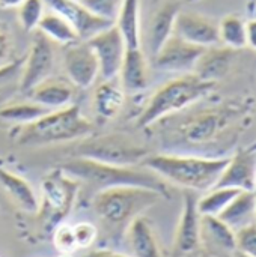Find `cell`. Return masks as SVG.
<instances>
[{
	"instance_id": "6da1fadb",
	"label": "cell",
	"mask_w": 256,
	"mask_h": 257,
	"mask_svg": "<svg viewBox=\"0 0 256 257\" xmlns=\"http://www.w3.org/2000/svg\"><path fill=\"white\" fill-rule=\"evenodd\" d=\"M229 157H202L186 154H149L142 166L177 187L205 193L216 187Z\"/></svg>"
},
{
	"instance_id": "7a4b0ae2",
	"label": "cell",
	"mask_w": 256,
	"mask_h": 257,
	"mask_svg": "<svg viewBox=\"0 0 256 257\" xmlns=\"http://www.w3.org/2000/svg\"><path fill=\"white\" fill-rule=\"evenodd\" d=\"M60 170L80 184L84 182L91 188H95L97 193L113 187H142L157 191L161 197L169 199L167 182L143 166L121 167L72 157L69 161L62 164Z\"/></svg>"
},
{
	"instance_id": "3957f363",
	"label": "cell",
	"mask_w": 256,
	"mask_h": 257,
	"mask_svg": "<svg viewBox=\"0 0 256 257\" xmlns=\"http://www.w3.org/2000/svg\"><path fill=\"white\" fill-rule=\"evenodd\" d=\"M161 194L142 187H113L95 193L92 208L103 229L112 235L124 236L131 221L161 200Z\"/></svg>"
},
{
	"instance_id": "277c9868",
	"label": "cell",
	"mask_w": 256,
	"mask_h": 257,
	"mask_svg": "<svg viewBox=\"0 0 256 257\" xmlns=\"http://www.w3.org/2000/svg\"><path fill=\"white\" fill-rule=\"evenodd\" d=\"M216 84V81L204 80L196 74H184L169 80L151 95L136 120V126L148 130L158 120L184 111L213 93Z\"/></svg>"
},
{
	"instance_id": "5b68a950",
	"label": "cell",
	"mask_w": 256,
	"mask_h": 257,
	"mask_svg": "<svg viewBox=\"0 0 256 257\" xmlns=\"http://www.w3.org/2000/svg\"><path fill=\"white\" fill-rule=\"evenodd\" d=\"M94 131V123L83 116L80 107L71 104L51 110L32 123L17 126L14 139L21 146H48L81 140L92 136Z\"/></svg>"
},
{
	"instance_id": "8992f818",
	"label": "cell",
	"mask_w": 256,
	"mask_h": 257,
	"mask_svg": "<svg viewBox=\"0 0 256 257\" xmlns=\"http://www.w3.org/2000/svg\"><path fill=\"white\" fill-rule=\"evenodd\" d=\"M151 152L122 134L89 136L77 145L72 155L110 166H142Z\"/></svg>"
},
{
	"instance_id": "52a82bcc",
	"label": "cell",
	"mask_w": 256,
	"mask_h": 257,
	"mask_svg": "<svg viewBox=\"0 0 256 257\" xmlns=\"http://www.w3.org/2000/svg\"><path fill=\"white\" fill-rule=\"evenodd\" d=\"M78 190H80V182L65 175L62 170L53 172L44 179L42 214L45 215L47 224L51 229L60 224V221L71 211Z\"/></svg>"
},
{
	"instance_id": "ba28073f",
	"label": "cell",
	"mask_w": 256,
	"mask_h": 257,
	"mask_svg": "<svg viewBox=\"0 0 256 257\" xmlns=\"http://www.w3.org/2000/svg\"><path fill=\"white\" fill-rule=\"evenodd\" d=\"M56 63L54 42L50 41L39 30L33 32L32 44L27 56L24 57L23 68L20 72V90L29 93L35 86L51 77Z\"/></svg>"
},
{
	"instance_id": "9c48e42d",
	"label": "cell",
	"mask_w": 256,
	"mask_h": 257,
	"mask_svg": "<svg viewBox=\"0 0 256 257\" xmlns=\"http://www.w3.org/2000/svg\"><path fill=\"white\" fill-rule=\"evenodd\" d=\"M204 51V47L190 44L174 33L152 57V65L157 71L161 72L178 75L193 74L196 63Z\"/></svg>"
},
{
	"instance_id": "30bf717a",
	"label": "cell",
	"mask_w": 256,
	"mask_h": 257,
	"mask_svg": "<svg viewBox=\"0 0 256 257\" xmlns=\"http://www.w3.org/2000/svg\"><path fill=\"white\" fill-rule=\"evenodd\" d=\"M86 42L97 56L100 65V77L103 80L118 78L127 51V44L119 29L113 24L94 35Z\"/></svg>"
},
{
	"instance_id": "8fae6325",
	"label": "cell",
	"mask_w": 256,
	"mask_h": 257,
	"mask_svg": "<svg viewBox=\"0 0 256 257\" xmlns=\"http://www.w3.org/2000/svg\"><path fill=\"white\" fill-rule=\"evenodd\" d=\"M63 71L68 81L78 89H89L97 81L100 77V65L86 41L66 45L63 53Z\"/></svg>"
},
{
	"instance_id": "7c38bea8",
	"label": "cell",
	"mask_w": 256,
	"mask_h": 257,
	"mask_svg": "<svg viewBox=\"0 0 256 257\" xmlns=\"http://www.w3.org/2000/svg\"><path fill=\"white\" fill-rule=\"evenodd\" d=\"M174 33L184 41L204 48L220 45L219 23L199 12L181 9L175 20Z\"/></svg>"
},
{
	"instance_id": "4fadbf2b",
	"label": "cell",
	"mask_w": 256,
	"mask_h": 257,
	"mask_svg": "<svg viewBox=\"0 0 256 257\" xmlns=\"http://www.w3.org/2000/svg\"><path fill=\"white\" fill-rule=\"evenodd\" d=\"M44 3L50 11L65 17L74 26L81 41H88L94 35L115 24L110 20L94 15L77 0H44Z\"/></svg>"
},
{
	"instance_id": "5bb4252c",
	"label": "cell",
	"mask_w": 256,
	"mask_h": 257,
	"mask_svg": "<svg viewBox=\"0 0 256 257\" xmlns=\"http://www.w3.org/2000/svg\"><path fill=\"white\" fill-rule=\"evenodd\" d=\"M201 250L211 257H234L237 250V233L219 217H201Z\"/></svg>"
},
{
	"instance_id": "9a60e30c",
	"label": "cell",
	"mask_w": 256,
	"mask_h": 257,
	"mask_svg": "<svg viewBox=\"0 0 256 257\" xmlns=\"http://www.w3.org/2000/svg\"><path fill=\"white\" fill-rule=\"evenodd\" d=\"M256 146L241 149L229 157L216 187H229L240 191H255Z\"/></svg>"
},
{
	"instance_id": "2e32d148",
	"label": "cell",
	"mask_w": 256,
	"mask_h": 257,
	"mask_svg": "<svg viewBox=\"0 0 256 257\" xmlns=\"http://www.w3.org/2000/svg\"><path fill=\"white\" fill-rule=\"evenodd\" d=\"M201 214L198 211V197L187 191L183 200V211L175 233V250L180 254H192L201 247Z\"/></svg>"
},
{
	"instance_id": "e0dca14e",
	"label": "cell",
	"mask_w": 256,
	"mask_h": 257,
	"mask_svg": "<svg viewBox=\"0 0 256 257\" xmlns=\"http://www.w3.org/2000/svg\"><path fill=\"white\" fill-rule=\"evenodd\" d=\"M181 9L183 3L180 0H164L151 15L146 29V50L151 57H154L174 35L175 20Z\"/></svg>"
},
{
	"instance_id": "ac0fdd59",
	"label": "cell",
	"mask_w": 256,
	"mask_h": 257,
	"mask_svg": "<svg viewBox=\"0 0 256 257\" xmlns=\"http://www.w3.org/2000/svg\"><path fill=\"white\" fill-rule=\"evenodd\" d=\"M220 111H202L195 114L178 125V139L192 146H201L211 142L223 128L226 119H223Z\"/></svg>"
},
{
	"instance_id": "d6986e66",
	"label": "cell",
	"mask_w": 256,
	"mask_h": 257,
	"mask_svg": "<svg viewBox=\"0 0 256 257\" xmlns=\"http://www.w3.org/2000/svg\"><path fill=\"white\" fill-rule=\"evenodd\" d=\"M124 236L131 257H163L152 224L145 215L134 218Z\"/></svg>"
},
{
	"instance_id": "ffe728a7",
	"label": "cell",
	"mask_w": 256,
	"mask_h": 257,
	"mask_svg": "<svg viewBox=\"0 0 256 257\" xmlns=\"http://www.w3.org/2000/svg\"><path fill=\"white\" fill-rule=\"evenodd\" d=\"M118 80L124 92L134 93L148 86V60L142 48H127Z\"/></svg>"
},
{
	"instance_id": "44dd1931",
	"label": "cell",
	"mask_w": 256,
	"mask_h": 257,
	"mask_svg": "<svg viewBox=\"0 0 256 257\" xmlns=\"http://www.w3.org/2000/svg\"><path fill=\"white\" fill-rule=\"evenodd\" d=\"M27 96L50 110H57L71 105L74 96V86L68 80L48 77L47 80L35 86L27 93Z\"/></svg>"
},
{
	"instance_id": "7402d4cb",
	"label": "cell",
	"mask_w": 256,
	"mask_h": 257,
	"mask_svg": "<svg viewBox=\"0 0 256 257\" xmlns=\"http://www.w3.org/2000/svg\"><path fill=\"white\" fill-rule=\"evenodd\" d=\"M255 191H240L219 215V218L237 233L255 224Z\"/></svg>"
},
{
	"instance_id": "603a6c76",
	"label": "cell",
	"mask_w": 256,
	"mask_h": 257,
	"mask_svg": "<svg viewBox=\"0 0 256 257\" xmlns=\"http://www.w3.org/2000/svg\"><path fill=\"white\" fill-rule=\"evenodd\" d=\"M125 102V92L118 78L103 80L94 92V108L98 117L110 120L119 114Z\"/></svg>"
},
{
	"instance_id": "cb8c5ba5",
	"label": "cell",
	"mask_w": 256,
	"mask_h": 257,
	"mask_svg": "<svg viewBox=\"0 0 256 257\" xmlns=\"http://www.w3.org/2000/svg\"><path fill=\"white\" fill-rule=\"evenodd\" d=\"M234 53H235L234 50L226 48L223 45L205 48V51L202 53V56L199 57L196 63L193 74H196L198 77L204 80L217 83V80L222 78L229 71L231 59Z\"/></svg>"
},
{
	"instance_id": "d4e9b609",
	"label": "cell",
	"mask_w": 256,
	"mask_h": 257,
	"mask_svg": "<svg viewBox=\"0 0 256 257\" xmlns=\"http://www.w3.org/2000/svg\"><path fill=\"white\" fill-rule=\"evenodd\" d=\"M115 26L119 29L127 48L140 47V0H122Z\"/></svg>"
},
{
	"instance_id": "484cf974",
	"label": "cell",
	"mask_w": 256,
	"mask_h": 257,
	"mask_svg": "<svg viewBox=\"0 0 256 257\" xmlns=\"http://www.w3.org/2000/svg\"><path fill=\"white\" fill-rule=\"evenodd\" d=\"M0 184L2 187L8 191V194L18 203L21 209L26 212L35 214L39 209L36 194L32 188V185L23 179L21 176L0 167Z\"/></svg>"
},
{
	"instance_id": "4316f807",
	"label": "cell",
	"mask_w": 256,
	"mask_h": 257,
	"mask_svg": "<svg viewBox=\"0 0 256 257\" xmlns=\"http://www.w3.org/2000/svg\"><path fill=\"white\" fill-rule=\"evenodd\" d=\"M42 35H45L50 41L59 45H71L81 41L74 29V26L62 15L50 11L45 12L38 24V29Z\"/></svg>"
},
{
	"instance_id": "83f0119b",
	"label": "cell",
	"mask_w": 256,
	"mask_h": 257,
	"mask_svg": "<svg viewBox=\"0 0 256 257\" xmlns=\"http://www.w3.org/2000/svg\"><path fill=\"white\" fill-rule=\"evenodd\" d=\"M48 111L51 110L30 99L26 102L8 104V105L0 107V120L21 126V125H27V123L38 120Z\"/></svg>"
},
{
	"instance_id": "f1b7e54d",
	"label": "cell",
	"mask_w": 256,
	"mask_h": 257,
	"mask_svg": "<svg viewBox=\"0 0 256 257\" xmlns=\"http://www.w3.org/2000/svg\"><path fill=\"white\" fill-rule=\"evenodd\" d=\"M220 45L234 51L243 50L246 44V20L237 14H228L219 21Z\"/></svg>"
},
{
	"instance_id": "f546056e",
	"label": "cell",
	"mask_w": 256,
	"mask_h": 257,
	"mask_svg": "<svg viewBox=\"0 0 256 257\" xmlns=\"http://www.w3.org/2000/svg\"><path fill=\"white\" fill-rule=\"evenodd\" d=\"M238 193L240 190L229 187H213L211 190L205 191L201 199H198V211L201 215L219 217Z\"/></svg>"
},
{
	"instance_id": "4dcf8cb0",
	"label": "cell",
	"mask_w": 256,
	"mask_h": 257,
	"mask_svg": "<svg viewBox=\"0 0 256 257\" xmlns=\"http://www.w3.org/2000/svg\"><path fill=\"white\" fill-rule=\"evenodd\" d=\"M44 0H24L18 8V21L26 32H35L45 14Z\"/></svg>"
},
{
	"instance_id": "1f68e13d",
	"label": "cell",
	"mask_w": 256,
	"mask_h": 257,
	"mask_svg": "<svg viewBox=\"0 0 256 257\" xmlns=\"http://www.w3.org/2000/svg\"><path fill=\"white\" fill-rule=\"evenodd\" d=\"M53 244L60 254H72L75 250H78L72 226L63 223L57 224L53 230Z\"/></svg>"
},
{
	"instance_id": "d6a6232c",
	"label": "cell",
	"mask_w": 256,
	"mask_h": 257,
	"mask_svg": "<svg viewBox=\"0 0 256 257\" xmlns=\"http://www.w3.org/2000/svg\"><path fill=\"white\" fill-rule=\"evenodd\" d=\"M80 3L94 15L115 23L122 0H80Z\"/></svg>"
},
{
	"instance_id": "836d02e7",
	"label": "cell",
	"mask_w": 256,
	"mask_h": 257,
	"mask_svg": "<svg viewBox=\"0 0 256 257\" xmlns=\"http://www.w3.org/2000/svg\"><path fill=\"white\" fill-rule=\"evenodd\" d=\"M72 230H74V238H75L78 248H89L98 239V229L92 223L81 221L72 226Z\"/></svg>"
},
{
	"instance_id": "e575fe53",
	"label": "cell",
	"mask_w": 256,
	"mask_h": 257,
	"mask_svg": "<svg viewBox=\"0 0 256 257\" xmlns=\"http://www.w3.org/2000/svg\"><path fill=\"white\" fill-rule=\"evenodd\" d=\"M237 250L247 257H256V224L237 232Z\"/></svg>"
},
{
	"instance_id": "d590c367",
	"label": "cell",
	"mask_w": 256,
	"mask_h": 257,
	"mask_svg": "<svg viewBox=\"0 0 256 257\" xmlns=\"http://www.w3.org/2000/svg\"><path fill=\"white\" fill-rule=\"evenodd\" d=\"M12 38L6 23L0 21V66L12 62Z\"/></svg>"
},
{
	"instance_id": "8d00e7d4",
	"label": "cell",
	"mask_w": 256,
	"mask_h": 257,
	"mask_svg": "<svg viewBox=\"0 0 256 257\" xmlns=\"http://www.w3.org/2000/svg\"><path fill=\"white\" fill-rule=\"evenodd\" d=\"M23 62H24V57H20V59H14L12 62L0 66V86L8 84L14 78H20Z\"/></svg>"
},
{
	"instance_id": "74e56055",
	"label": "cell",
	"mask_w": 256,
	"mask_h": 257,
	"mask_svg": "<svg viewBox=\"0 0 256 257\" xmlns=\"http://www.w3.org/2000/svg\"><path fill=\"white\" fill-rule=\"evenodd\" d=\"M246 44L256 51V17L246 21Z\"/></svg>"
},
{
	"instance_id": "f35d334b",
	"label": "cell",
	"mask_w": 256,
	"mask_h": 257,
	"mask_svg": "<svg viewBox=\"0 0 256 257\" xmlns=\"http://www.w3.org/2000/svg\"><path fill=\"white\" fill-rule=\"evenodd\" d=\"M84 257H131L130 254H122L109 248H98V250H92L89 251Z\"/></svg>"
},
{
	"instance_id": "ab89813d",
	"label": "cell",
	"mask_w": 256,
	"mask_h": 257,
	"mask_svg": "<svg viewBox=\"0 0 256 257\" xmlns=\"http://www.w3.org/2000/svg\"><path fill=\"white\" fill-rule=\"evenodd\" d=\"M24 0H0L2 9H17Z\"/></svg>"
},
{
	"instance_id": "60d3db41",
	"label": "cell",
	"mask_w": 256,
	"mask_h": 257,
	"mask_svg": "<svg viewBox=\"0 0 256 257\" xmlns=\"http://www.w3.org/2000/svg\"><path fill=\"white\" fill-rule=\"evenodd\" d=\"M189 257H211L208 256V254H205L201 248L198 250V251H195V253H192V254H189Z\"/></svg>"
},
{
	"instance_id": "b9f144b4",
	"label": "cell",
	"mask_w": 256,
	"mask_h": 257,
	"mask_svg": "<svg viewBox=\"0 0 256 257\" xmlns=\"http://www.w3.org/2000/svg\"><path fill=\"white\" fill-rule=\"evenodd\" d=\"M234 257H247V256H244L243 253H240V251H237V253H235V256H234Z\"/></svg>"
},
{
	"instance_id": "7bdbcfd3",
	"label": "cell",
	"mask_w": 256,
	"mask_h": 257,
	"mask_svg": "<svg viewBox=\"0 0 256 257\" xmlns=\"http://www.w3.org/2000/svg\"><path fill=\"white\" fill-rule=\"evenodd\" d=\"M59 257H74V256H72V254H60Z\"/></svg>"
},
{
	"instance_id": "ee69618b",
	"label": "cell",
	"mask_w": 256,
	"mask_h": 257,
	"mask_svg": "<svg viewBox=\"0 0 256 257\" xmlns=\"http://www.w3.org/2000/svg\"><path fill=\"white\" fill-rule=\"evenodd\" d=\"M190 3H196V2H201V0H189Z\"/></svg>"
},
{
	"instance_id": "f6af8a7d",
	"label": "cell",
	"mask_w": 256,
	"mask_h": 257,
	"mask_svg": "<svg viewBox=\"0 0 256 257\" xmlns=\"http://www.w3.org/2000/svg\"><path fill=\"white\" fill-rule=\"evenodd\" d=\"M255 224H256V205H255Z\"/></svg>"
},
{
	"instance_id": "bcb514c9",
	"label": "cell",
	"mask_w": 256,
	"mask_h": 257,
	"mask_svg": "<svg viewBox=\"0 0 256 257\" xmlns=\"http://www.w3.org/2000/svg\"><path fill=\"white\" fill-rule=\"evenodd\" d=\"M255 193H256V182H255Z\"/></svg>"
},
{
	"instance_id": "7dc6e473",
	"label": "cell",
	"mask_w": 256,
	"mask_h": 257,
	"mask_svg": "<svg viewBox=\"0 0 256 257\" xmlns=\"http://www.w3.org/2000/svg\"><path fill=\"white\" fill-rule=\"evenodd\" d=\"M77 2H80V0H77Z\"/></svg>"
}]
</instances>
